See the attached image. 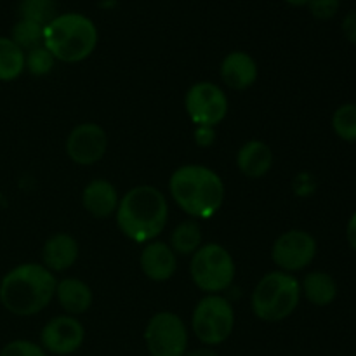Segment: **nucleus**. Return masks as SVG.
Returning <instances> with one entry per match:
<instances>
[{
  "mask_svg": "<svg viewBox=\"0 0 356 356\" xmlns=\"http://www.w3.org/2000/svg\"><path fill=\"white\" fill-rule=\"evenodd\" d=\"M54 273L40 263H23L7 271L0 280V305L16 316L44 312L56 296Z\"/></svg>",
  "mask_w": 356,
  "mask_h": 356,
  "instance_id": "nucleus-1",
  "label": "nucleus"
},
{
  "mask_svg": "<svg viewBox=\"0 0 356 356\" xmlns=\"http://www.w3.org/2000/svg\"><path fill=\"white\" fill-rule=\"evenodd\" d=\"M122 235L136 243L159 238L169 219V204L159 188L141 184L124 193L115 212Z\"/></svg>",
  "mask_w": 356,
  "mask_h": 356,
  "instance_id": "nucleus-2",
  "label": "nucleus"
},
{
  "mask_svg": "<svg viewBox=\"0 0 356 356\" xmlns=\"http://www.w3.org/2000/svg\"><path fill=\"white\" fill-rule=\"evenodd\" d=\"M169 191L177 207L197 221L214 218L226 193L221 176L200 163L177 167L169 179Z\"/></svg>",
  "mask_w": 356,
  "mask_h": 356,
  "instance_id": "nucleus-3",
  "label": "nucleus"
},
{
  "mask_svg": "<svg viewBox=\"0 0 356 356\" xmlns=\"http://www.w3.org/2000/svg\"><path fill=\"white\" fill-rule=\"evenodd\" d=\"M97 28L90 17L80 13L58 14L44 28V45L56 61L80 63L90 58L97 47Z\"/></svg>",
  "mask_w": 356,
  "mask_h": 356,
  "instance_id": "nucleus-4",
  "label": "nucleus"
},
{
  "mask_svg": "<svg viewBox=\"0 0 356 356\" xmlns=\"http://www.w3.org/2000/svg\"><path fill=\"white\" fill-rule=\"evenodd\" d=\"M301 282L285 271H270L252 291L250 308L261 322L277 323L289 318L301 302Z\"/></svg>",
  "mask_w": 356,
  "mask_h": 356,
  "instance_id": "nucleus-5",
  "label": "nucleus"
},
{
  "mask_svg": "<svg viewBox=\"0 0 356 356\" xmlns=\"http://www.w3.org/2000/svg\"><path fill=\"white\" fill-rule=\"evenodd\" d=\"M236 266L233 256L219 243H204L191 256L190 277L205 294H221L235 280Z\"/></svg>",
  "mask_w": 356,
  "mask_h": 356,
  "instance_id": "nucleus-6",
  "label": "nucleus"
},
{
  "mask_svg": "<svg viewBox=\"0 0 356 356\" xmlns=\"http://www.w3.org/2000/svg\"><path fill=\"white\" fill-rule=\"evenodd\" d=\"M235 329V309L221 294H205L191 315V330L204 346L226 343Z\"/></svg>",
  "mask_w": 356,
  "mask_h": 356,
  "instance_id": "nucleus-7",
  "label": "nucleus"
},
{
  "mask_svg": "<svg viewBox=\"0 0 356 356\" xmlns=\"http://www.w3.org/2000/svg\"><path fill=\"white\" fill-rule=\"evenodd\" d=\"M188 339V327L177 313L159 312L146 323L145 344L149 356H184Z\"/></svg>",
  "mask_w": 356,
  "mask_h": 356,
  "instance_id": "nucleus-8",
  "label": "nucleus"
},
{
  "mask_svg": "<svg viewBox=\"0 0 356 356\" xmlns=\"http://www.w3.org/2000/svg\"><path fill=\"white\" fill-rule=\"evenodd\" d=\"M184 110L195 127H218L228 115V97L218 83L197 82L188 89Z\"/></svg>",
  "mask_w": 356,
  "mask_h": 356,
  "instance_id": "nucleus-9",
  "label": "nucleus"
},
{
  "mask_svg": "<svg viewBox=\"0 0 356 356\" xmlns=\"http://www.w3.org/2000/svg\"><path fill=\"white\" fill-rule=\"evenodd\" d=\"M316 250L318 245L312 233L305 229H289L275 240L271 259L278 270L294 275L306 270L315 261Z\"/></svg>",
  "mask_w": 356,
  "mask_h": 356,
  "instance_id": "nucleus-10",
  "label": "nucleus"
},
{
  "mask_svg": "<svg viewBox=\"0 0 356 356\" xmlns=\"http://www.w3.org/2000/svg\"><path fill=\"white\" fill-rule=\"evenodd\" d=\"M66 155L76 165H94L108 152V134L99 124L86 122L72 129L66 138Z\"/></svg>",
  "mask_w": 356,
  "mask_h": 356,
  "instance_id": "nucleus-11",
  "label": "nucleus"
},
{
  "mask_svg": "<svg viewBox=\"0 0 356 356\" xmlns=\"http://www.w3.org/2000/svg\"><path fill=\"white\" fill-rule=\"evenodd\" d=\"M86 341V329L76 316L59 315L49 320L40 332V346L49 355L66 356L79 351Z\"/></svg>",
  "mask_w": 356,
  "mask_h": 356,
  "instance_id": "nucleus-12",
  "label": "nucleus"
},
{
  "mask_svg": "<svg viewBox=\"0 0 356 356\" xmlns=\"http://www.w3.org/2000/svg\"><path fill=\"white\" fill-rule=\"evenodd\" d=\"M139 266L145 277L152 282H167L177 271V254L165 242L145 243L139 256Z\"/></svg>",
  "mask_w": 356,
  "mask_h": 356,
  "instance_id": "nucleus-13",
  "label": "nucleus"
},
{
  "mask_svg": "<svg viewBox=\"0 0 356 356\" xmlns=\"http://www.w3.org/2000/svg\"><path fill=\"white\" fill-rule=\"evenodd\" d=\"M222 83L233 90H245L256 83L259 68L256 59L243 51H233L225 56L219 68Z\"/></svg>",
  "mask_w": 356,
  "mask_h": 356,
  "instance_id": "nucleus-14",
  "label": "nucleus"
},
{
  "mask_svg": "<svg viewBox=\"0 0 356 356\" xmlns=\"http://www.w3.org/2000/svg\"><path fill=\"white\" fill-rule=\"evenodd\" d=\"M80 247L70 233H56L45 240L42 247V264L52 273H63L76 263Z\"/></svg>",
  "mask_w": 356,
  "mask_h": 356,
  "instance_id": "nucleus-15",
  "label": "nucleus"
},
{
  "mask_svg": "<svg viewBox=\"0 0 356 356\" xmlns=\"http://www.w3.org/2000/svg\"><path fill=\"white\" fill-rule=\"evenodd\" d=\"M118 191L108 179H92L82 191V205L92 218L106 219L117 212Z\"/></svg>",
  "mask_w": 356,
  "mask_h": 356,
  "instance_id": "nucleus-16",
  "label": "nucleus"
},
{
  "mask_svg": "<svg viewBox=\"0 0 356 356\" xmlns=\"http://www.w3.org/2000/svg\"><path fill=\"white\" fill-rule=\"evenodd\" d=\"M54 298L58 299L63 312L70 316L83 315L94 302L92 289L83 280L73 277L58 280Z\"/></svg>",
  "mask_w": 356,
  "mask_h": 356,
  "instance_id": "nucleus-17",
  "label": "nucleus"
},
{
  "mask_svg": "<svg viewBox=\"0 0 356 356\" xmlns=\"http://www.w3.org/2000/svg\"><path fill=\"white\" fill-rule=\"evenodd\" d=\"M236 167L249 179H259L273 167V149L259 139L247 141L236 153Z\"/></svg>",
  "mask_w": 356,
  "mask_h": 356,
  "instance_id": "nucleus-18",
  "label": "nucleus"
},
{
  "mask_svg": "<svg viewBox=\"0 0 356 356\" xmlns=\"http://www.w3.org/2000/svg\"><path fill=\"white\" fill-rule=\"evenodd\" d=\"M301 294L313 306L325 308L332 305L337 298V284L334 277L325 271H312L301 282Z\"/></svg>",
  "mask_w": 356,
  "mask_h": 356,
  "instance_id": "nucleus-19",
  "label": "nucleus"
},
{
  "mask_svg": "<svg viewBox=\"0 0 356 356\" xmlns=\"http://www.w3.org/2000/svg\"><path fill=\"white\" fill-rule=\"evenodd\" d=\"M170 249L177 256H193L202 245H204V235H202V226L198 225L197 219H186L179 222L174 228L170 235Z\"/></svg>",
  "mask_w": 356,
  "mask_h": 356,
  "instance_id": "nucleus-20",
  "label": "nucleus"
},
{
  "mask_svg": "<svg viewBox=\"0 0 356 356\" xmlns=\"http://www.w3.org/2000/svg\"><path fill=\"white\" fill-rule=\"evenodd\" d=\"M24 72V51L9 37H0V82H13Z\"/></svg>",
  "mask_w": 356,
  "mask_h": 356,
  "instance_id": "nucleus-21",
  "label": "nucleus"
},
{
  "mask_svg": "<svg viewBox=\"0 0 356 356\" xmlns=\"http://www.w3.org/2000/svg\"><path fill=\"white\" fill-rule=\"evenodd\" d=\"M44 28L42 24L33 23V21L28 19H17L14 23L13 30H10V40L17 45V47L23 49L24 52L30 51V49L38 47V45H44Z\"/></svg>",
  "mask_w": 356,
  "mask_h": 356,
  "instance_id": "nucleus-22",
  "label": "nucleus"
},
{
  "mask_svg": "<svg viewBox=\"0 0 356 356\" xmlns=\"http://www.w3.org/2000/svg\"><path fill=\"white\" fill-rule=\"evenodd\" d=\"M58 16L56 0H21L19 17L47 26Z\"/></svg>",
  "mask_w": 356,
  "mask_h": 356,
  "instance_id": "nucleus-23",
  "label": "nucleus"
},
{
  "mask_svg": "<svg viewBox=\"0 0 356 356\" xmlns=\"http://www.w3.org/2000/svg\"><path fill=\"white\" fill-rule=\"evenodd\" d=\"M332 129L343 141L356 143V103L341 104L334 111Z\"/></svg>",
  "mask_w": 356,
  "mask_h": 356,
  "instance_id": "nucleus-24",
  "label": "nucleus"
},
{
  "mask_svg": "<svg viewBox=\"0 0 356 356\" xmlns=\"http://www.w3.org/2000/svg\"><path fill=\"white\" fill-rule=\"evenodd\" d=\"M56 65V59L45 45L30 49L24 52V70L33 76H44L52 72Z\"/></svg>",
  "mask_w": 356,
  "mask_h": 356,
  "instance_id": "nucleus-25",
  "label": "nucleus"
},
{
  "mask_svg": "<svg viewBox=\"0 0 356 356\" xmlns=\"http://www.w3.org/2000/svg\"><path fill=\"white\" fill-rule=\"evenodd\" d=\"M0 356H49V353L33 341L14 339L0 350Z\"/></svg>",
  "mask_w": 356,
  "mask_h": 356,
  "instance_id": "nucleus-26",
  "label": "nucleus"
},
{
  "mask_svg": "<svg viewBox=\"0 0 356 356\" xmlns=\"http://www.w3.org/2000/svg\"><path fill=\"white\" fill-rule=\"evenodd\" d=\"M341 0H309L308 9L315 19L327 21L332 19L339 13Z\"/></svg>",
  "mask_w": 356,
  "mask_h": 356,
  "instance_id": "nucleus-27",
  "label": "nucleus"
},
{
  "mask_svg": "<svg viewBox=\"0 0 356 356\" xmlns=\"http://www.w3.org/2000/svg\"><path fill=\"white\" fill-rule=\"evenodd\" d=\"M195 143L200 148H209L212 143L216 141V127H204V125H197L195 127Z\"/></svg>",
  "mask_w": 356,
  "mask_h": 356,
  "instance_id": "nucleus-28",
  "label": "nucleus"
},
{
  "mask_svg": "<svg viewBox=\"0 0 356 356\" xmlns=\"http://www.w3.org/2000/svg\"><path fill=\"white\" fill-rule=\"evenodd\" d=\"M341 28H343V35L346 37V40L356 45V9L350 10V13L344 16Z\"/></svg>",
  "mask_w": 356,
  "mask_h": 356,
  "instance_id": "nucleus-29",
  "label": "nucleus"
},
{
  "mask_svg": "<svg viewBox=\"0 0 356 356\" xmlns=\"http://www.w3.org/2000/svg\"><path fill=\"white\" fill-rule=\"evenodd\" d=\"M346 238H348V243H350L351 249L356 252V211L351 214L350 221H348V226H346Z\"/></svg>",
  "mask_w": 356,
  "mask_h": 356,
  "instance_id": "nucleus-30",
  "label": "nucleus"
},
{
  "mask_svg": "<svg viewBox=\"0 0 356 356\" xmlns=\"http://www.w3.org/2000/svg\"><path fill=\"white\" fill-rule=\"evenodd\" d=\"M184 356H219V355L216 353L214 350H211V348L204 346V348H197V350L186 351Z\"/></svg>",
  "mask_w": 356,
  "mask_h": 356,
  "instance_id": "nucleus-31",
  "label": "nucleus"
},
{
  "mask_svg": "<svg viewBox=\"0 0 356 356\" xmlns=\"http://www.w3.org/2000/svg\"><path fill=\"white\" fill-rule=\"evenodd\" d=\"M287 3H291V6H296V7H301V6H308L309 0H285Z\"/></svg>",
  "mask_w": 356,
  "mask_h": 356,
  "instance_id": "nucleus-32",
  "label": "nucleus"
}]
</instances>
